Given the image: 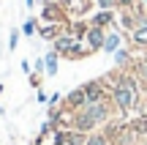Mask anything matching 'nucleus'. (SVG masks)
Masks as SVG:
<instances>
[{"instance_id":"1","label":"nucleus","mask_w":147,"mask_h":145,"mask_svg":"<svg viewBox=\"0 0 147 145\" xmlns=\"http://www.w3.org/2000/svg\"><path fill=\"white\" fill-rule=\"evenodd\" d=\"M101 80L106 82L109 99H112V104H115V110L120 115H128V112H134V110H139V91H131V88L120 85V82H117V71L101 77Z\"/></svg>"},{"instance_id":"2","label":"nucleus","mask_w":147,"mask_h":145,"mask_svg":"<svg viewBox=\"0 0 147 145\" xmlns=\"http://www.w3.org/2000/svg\"><path fill=\"white\" fill-rule=\"evenodd\" d=\"M38 22H52V25H68L71 16L65 14V5L57 3V0H44L41 14H38Z\"/></svg>"},{"instance_id":"3","label":"nucleus","mask_w":147,"mask_h":145,"mask_svg":"<svg viewBox=\"0 0 147 145\" xmlns=\"http://www.w3.org/2000/svg\"><path fill=\"white\" fill-rule=\"evenodd\" d=\"M84 110L90 112V118L95 120L98 126L109 123L112 120V112H115V104H112V99H104V101H93V104H84Z\"/></svg>"},{"instance_id":"4","label":"nucleus","mask_w":147,"mask_h":145,"mask_svg":"<svg viewBox=\"0 0 147 145\" xmlns=\"http://www.w3.org/2000/svg\"><path fill=\"white\" fill-rule=\"evenodd\" d=\"M79 88L84 91V99H87V104L109 99V88H106V82H104V80H87V82H82Z\"/></svg>"},{"instance_id":"5","label":"nucleus","mask_w":147,"mask_h":145,"mask_svg":"<svg viewBox=\"0 0 147 145\" xmlns=\"http://www.w3.org/2000/svg\"><path fill=\"white\" fill-rule=\"evenodd\" d=\"M71 129L74 131H82V134H93L95 129H98V123H95L93 118H90V112L87 110H76V112H74V118H71Z\"/></svg>"},{"instance_id":"6","label":"nucleus","mask_w":147,"mask_h":145,"mask_svg":"<svg viewBox=\"0 0 147 145\" xmlns=\"http://www.w3.org/2000/svg\"><path fill=\"white\" fill-rule=\"evenodd\" d=\"M76 41H79V38H74L71 33H68V27H65V30L52 41V49L60 55V58H68L71 60V52H74V44H76Z\"/></svg>"},{"instance_id":"7","label":"nucleus","mask_w":147,"mask_h":145,"mask_svg":"<svg viewBox=\"0 0 147 145\" xmlns=\"http://www.w3.org/2000/svg\"><path fill=\"white\" fill-rule=\"evenodd\" d=\"M84 104H87V99H84V91H82V88H74V91H68V93L63 96L60 107L68 110V112H76V110H82Z\"/></svg>"},{"instance_id":"8","label":"nucleus","mask_w":147,"mask_h":145,"mask_svg":"<svg viewBox=\"0 0 147 145\" xmlns=\"http://www.w3.org/2000/svg\"><path fill=\"white\" fill-rule=\"evenodd\" d=\"M84 41H87L90 52H101V49H104V41H106V30H104V27L90 25L87 33H84Z\"/></svg>"},{"instance_id":"9","label":"nucleus","mask_w":147,"mask_h":145,"mask_svg":"<svg viewBox=\"0 0 147 145\" xmlns=\"http://www.w3.org/2000/svg\"><path fill=\"white\" fill-rule=\"evenodd\" d=\"M90 25H95V27H104V30H112V27H117V14L115 11H95V14H90Z\"/></svg>"},{"instance_id":"10","label":"nucleus","mask_w":147,"mask_h":145,"mask_svg":"<svg viewBox=\"0 0 147 145\" xmlns=\"http://www.w3.org/2000/svg\"><path fill=\"white\" fill-rule=\"evenodd\" d=\"M65 27H68V25H52V22H38V33H36V36L41 38V41H49V44H52L55 38H57L60 33L65 30Z\"/></svg>"},{"instance_id":"11","label":"nucleus","mask_w":147,"mask_h":145,"mask_svg":"<svg viewBox=\"0 0 147 145\" xmlns=\"http://www.w3.org/2000/svg\"><path fill=\"white\" fill-rule=\"evenodd\" d=\"M95 0H65V14L68 16H74V19H82L84 14L90 11V5H93Z\"/></svg>"},{"instance_id":"12","label":"nucleus","mask_w":147,"mask_h":145,"mask_svg":"<svg viewBox=\"0 0 147 145\" xmlns=\"http://www.w3.org/2000/svg\"><path fill=\"white\" fill-rule=\"evenodd\" d=\"M120 47H123V33L117 30V27L106 30V41H104V49H101V52H106V55H115Z\"/></svg>"},{"instance_id":"13","label":"nucleus","mask_w":147,"mask_h":145,"mask_svg":"<svg viewBox=\"0 0 147 145\" xmlns=\"http://www.w3.org/2000/svg\"><path fill=\"white\" fill-rule=\"evenodd\" d=\"M128 38H131V47H136V49H147V22L136 25L131 33H128Z\"/></svg>"},{"instance_id":"14","label":"nucleus","mask_w":147,"mask_h":145,"mask_svg":"<svg viewBox=\"0 0 147 145\" xmlns=\"http://www.w3.org/2000/svg\"><path fill=\"white\" fill-rule=\"evenodd\" d=\"M112 60H115L117 69H125V66H131V63H134V52H131V47H120L115 55H112Z\"/></svg>"},{"instance_id":"15","label":"nucleus","mask_w":147,"mask_h":145,"mask_svg":"<svg viewBox=\"0 0 147 145\" xmlns=\"http://www.w3.org/2000/svg\"><path fill=\"white\" fill-rule=\"evenodd\" d=\"M123 129H125V123H117V120H109V123H104V134L106 140H109L112 145H117V140H120Z\"/></svg>"},{"instance_id":"16","label":"nucleus","mask_w":147,"mask_h":145,"mask_svg":"<svg viewBox=\"0 0 147 145\" xmlns=\"http://www.w3.org/2000/svg\"><path fill=\"white\" fill-rule=\"evenodd\" d=\"M57 60H60V55L55 52V49H49V52L44 55V66H47V69H44V77H55L57 74Z\"/></svg>"},{"instance_id":"17","label":"nucleus","mask_w":147,"mask_h":145,"mask_svg":"<svg viewBox=\"0 0 147 145\" xmlns=\"http://www.w3.org/2000/svg\"><path fill=\"white\" fill-rule=\"evenodd\" d=\"M117 25H120L125 33H131L134 27L139 25V16L134 14V11H120V19H117Z\"/></svg>"},{"instance_id":"18","label":"nucleus","mask_w":147,"mask_h":145,"mask_svg":"<svg viewBox=\"0 0 147 145\" xmlns=\"http://www.w3.org/2000/svg\"><path fill=\"white\" fill-rule=\"evenodd\" d=\"M87 27H90V22H87V19H71V22H68V33H71L74 38H84Z\"/></svg>"},{"instance_id":"19","label":"nucleus","mask_w":147,"mask_h":145,"mask_svg":"<svg viewBox=\"0 0 147 145\" xmlns=\"http://www.w3.org/2000/svg\"><path fill=\"white\" fill-rule=\"evenodd\" d=\"M128 126L136 131L139 140H147V115H136V118H131V123H128Z\"/></svg>"},{"instance_id":"20","label":"nucleus","mask_w":147,"mask_h":145,"mask_svg":"<svg viewBox=\"0 0 147 145\" xmlns=\"http://www.w3.org/2000/svg\"><path fill=\"white\" fill-rule=\"evenodd\" d=\"M19 30H22V36H27V38H30V36H36V33H38V19H36V16L25 19V22H22V27H19Z\"/></svg>"},{"instance_id":"21","label":"nucleus","mask_w":147,"mask_h":145,"mask_svg":"<svg viewBox=\"0 0 147 145\" xmlns=\"http://www.w3.org/2000/svg\"><path fill=\"white\" fill-rule=\"evenodd\" d=\"M84 145H112V142L106 140V134H104V131H93V134H87Z\"/></svg>"},{"instance_id":"22","label":"nucleus","mask_w":147,"mask_h":145,"mask_svg":"<svg viewBox=\"0 0 147 145\" xmlns=\"http://www.w3.org/2000/svg\"><path fill=\"white\" fill-rule=\"evenodd\" d=\"M131 71L136 74V80L142 85H147V63H131Z\"/></svg>"},{"instance_id":"23","label":"nucleus","mask_w":147,"mask_h":145,"mask_svg":"<svg viewBox=\"0 0 147 145\" xmlns=\"http://www.w3.org/2000/svg\"><path fill=\"white\" fill-rule=\"evenodd\" d=\"M19 36H22L19 27H11V33H8V52H14V49L19 47Z\"/></svg>"},{"instance_id":"24","label":"nucleus","mask_w":147,"mask_h":145,"mask_svg":"<svg viewBox=\"0 0 147 145\" xmlns=\"http://www.w3.org/2000/svg\"><path fill=\"white\" fill-rule=\"evenodd\" d=\"M101 11H117V0H95Z\"/></svg>"},{"instance_id":"25","label":"nucleus","mask_w":147,"mask_h":145,"mask_svg":"<svg viewBox=\"0 0 147 145\" xmlns=\"http://www.w3.org/2000/svg\"><path fill=\"white\" fill-rule=\"evenodd\" d=\"M139 5V0H117V8L120 11H134Z\"/></svg>"},{"instance_id":"26","label":"nucleus","mask_w":147,"mask_h":145,"mask_svg":"<svg viewBox=\"0 0 147 145\" xmlns=\"http://www.w3.org/2000/svg\"><path fill=\"white\" fill-rule=\"evenodd\" d=\"M19 66H22V74H25V77H30V74H33V63H30V60H22Z\"/></svg>"},{"instance_id":"27","label":"nucleus","mask_w":147,"mask_h":145,"mask_svg":"<svg viewBox=\"0 0 147 145\" xmlns=\"http://www.w3.org/2000/svg\"><path fill=\"white\" fill-rule=\"evenodd\" d=\"M44 69H47V66H44V58H36V63H33V71H36V74H44Z\"/></svg>"},{"instance_id":"28","label":"nucleus","mask_w":147,"mask_h":145,"mask_svg":"<svg viewBox=\"0 0 147 145\" xmlns=\"http://www.w3.org/2000/svg\"><path fill=\"white\" fill-rule=\"evenodd\" d=\"M60 101H63V96H60V93H52V96H49V101H47V104H49V107H57Z\"/></svg>"},{"instance_id":"29","label":"nucleus","mask_w":147,"mask_h":145,"mask_svg":"<svg viewBox=\"0 0 147 145\" xmlns=\"http://www.w3.org/2000/svg\"><path fill=\"white\" fill-rule=\"evenodd\" d=\"M36 101H38V104H47V101H49V99H47V93H44L41 88H36Z\"/></svg>"},{"instance_id":"30","label":"nucleus","mask_w":147,"mask_h":145,"mask_svg":"<svg viewBox=\"0 0 147 145\" xmlns=\"http://www.w3.org/2000/svg\"><path fill=\"white\" fill-rule=\"evenodd\" d=\"M25 5H30V8H33V5H36V0H25Z\"/></svg>"},{"instance_id":"31","label":"nucleus","mask_w":147,"mask_h":145,"mask_svg":"<svg viewBox=\"0 0 147 145\" xmlns=\"http://www.w3.org/2000/svg\"><path fill=\"white\" fill-rule=\"evenodd\" d=\"M63 145H74V142H71V140H65V142H63Z\"/></svg>"},{"instance_id":"32","label":"nucleus","mask_w":147,"mask_h":145,"mask_svg":"<svg viewBox=\"0 0 147 145\" xmlns=\"http://www.w3.org/2000/svg\"><path fill=\"white\" fill-rule=\"evenodd\" d=\"M0 96H3V82H0Z\"/></svg>"},{"instance_id":"33","label":"nucleus","mask_w":147,"mask_h":145,"mask_svg":"<svg viewBox=\"0 0 147 145\" xmlns=\"http://www.w3.org/2000/svg\"><path fill=\"white\" fill-rule=\"evenodd\" d=\"M139 3H142V5H147V0H139Z\"/></svg>"},{"instance_id":"34","label":"nucleus","mask_w":147,"mask_h":145,"mask_svg":"<svg viewBox=\"0 0 147 145\" xmlns=\"http://www.w3.org/2000/svg\"><path fill=\"white\" fill-rule=\"evenodd\" d=\"M57 3H65V0H57Z\"/></svg>"},{"instance_id":"35","label":"nucleus","mask_w":147,"mask_h":145,"mask_svg":"<svg viewBox=\"0 0 147 145\" xmlns=\"http://www.w3.org/2000/svg\"><path fill=\"white\" fill-rule=\"evenodd\" d=\"M144 93H147V85H144Z\"/></svg>"}]
</instances>
